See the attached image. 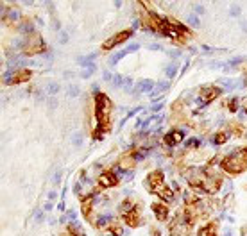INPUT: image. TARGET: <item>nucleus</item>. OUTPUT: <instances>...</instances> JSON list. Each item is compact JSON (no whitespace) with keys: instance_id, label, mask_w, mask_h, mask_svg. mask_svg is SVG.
<instances>
[{"instance_id":"40","label":"nucleus","mask_w":247,"mask_h":236,"mask_svg":"<svg viewBox=\"0 0 247 236\" xmlns=\"http://www.w3.org/2000/svg\"><path fill=\"white\" fill-rule=\"evenodd\" d=\"M50 209H52V204H50V202H47V204H45V211H50Z\"/></svg>"},{"instance_id":"30","label":"nucleus","mask_w":247,"mask_h":236,"mask_svg":"<svg viewBox=\"0 0 247 236\" xmlns=\"http://www.w3.org/2000/svg\"><path fill=\"white\" fill-rule=\"evenodd\" d=\"M229 15H231V16H240V7H238V5H233L231 11H229Z\"/></svg>"},{"instance_id":"34","label":"nucleus","mask_w":247,"mask_h":236,"mask_svg":"<svg viewBox=\"0 0 247 236\" xmlns=\"http://www.w3.org/2000/svg\"><path fill=\"white\" fill-rule=\"evenodd\" d=\"M149 50H161V45H158V43H151V45H149Z\"/></svg>"},{"instance_id":"21","label":"nucleus","mask_w":247,"mask_h":236,"mask_svg":"<svg viewBox=\"0 0 247 236\" xmlns=\"http://www.w3.org/2000/svg\"><path fill=\"white\" fill-rule=\"evenodd\" d=\"M165 90H169V82H159V84L156 86V90L152 91V95H158V93H163Z\"/></svg>"},{"instance_id":"36","label":"nucleus","mask_w":247,"mask_h":236,"mask_svg":"<svg viewBox=\"0 0 247 236\" xmlns=\"http://www.w3.org/2000/svg\"><path fill=\"white\" fill-rule=\"evenodd\" d=\"M102 77H104V80H113V75H111V72H104V74H102Z\"/></svg>"},{"instance_id":"43","label":"nucleus","mask_w":247,"mask_h":236,"mask_svg":"<svg viewBox=\"0 0 247 236\" xmlns=\"http://www.w3.org/2000/svg\"><path fill=\"white\" fill-rule=\"evenodd\" d=\"M226 236H231V231H226Z\"/></svg>"},{"instance_id":"25","label":"nucleus","mask_w":247,"mask_h":236,"mask_svg":"<svg viewBox=\"0 0 247 236\" xmlns=\"http://www.w3.org/2000/svg\"><path fill=\"white\" fill-rule=\"evenodd\" d=\"M93 72H95V64H92V66H88V68H86V70H84V72L81 74V77H82V79H88V77H90V75H92V74H93Z\"/></svg>"},{"instance_id":"22","label":"nucleus","mask_w":247,"mask_h":236,"mask_svg":"<svg viewBox=\"0 0 247 236\" xmlns=\"http://www.w3.org/2000/svg\"><path fill=\"white\" fill-rule=\"evenodd\" d=\"M228 107H229V111H233V113H235V111L238 109V98H236V97H231V98H229Z\"/></svg>"},{"instance_id":"17","label":"nucleus","mask_w":247,"mask_h":236,"mask_svg":"<svg viewBox=\"0 0 247 236\" xmlns=\"http://www.w3.org/2000/svg\"><path fill=\"white\" fill-rule=\"evenodd\" d=\"M45 90H47V93H48V95H50V97H54V95H56V93H59V90H61V86H59V84H57V82H48V84H47V88H45Z\"/></svg>"},{"instance_id":"19","label":"nucleus","mask_w":247,"mask_h":236,"mask_svg":"<svg viewBox=\"0 0 247 236\" xmlns=\"http://www.w3.org/2000/svg\"><path fill=\"white\" fill-rule=\"evenodd\" d=\"M108 231H111L113 236H122V233H124V229H122L118 224H109V225H108Z\"/></svg>"},{"instance_id":"28","label":"nucleus","mask_w":247,"mask_h":236,"mask_svg":"<svg viewBox=\"0 0 247 236\" xmlns=\"http://www.w3.org/2000/svg\"><path fill=\"white\" fill-rule=\"evenodd\" d=\"M68 95H70V97H77V95H79V88L74 86V84L68 86Z\"/></svg>"},{"instance_id":"20","label":"nucleus","mask_w":247,"mask_h":236,"mask_svg":"<svg viewBox=\"0 0 247 236\" xmlns=\"http://www.w3.org/2000/svg\"><path fill=\"white\" fill-rule=\"evenodd\" d=\"M111 82H113L115 88H124V84H125V77H122V75H118V74H116V75H113V80H111Z\"/></svg>"},{"instance_id":"41","label":"nucleus","mask_w":247,"mask_h":236,"mask_svg":"<svg viewBox=\"0 0 247 236\" xmlns=\"http://www.w3.org/2000/svg\"><path fill=\"white\" fill-rule=\"evenodd\" d=\"M54 198H56V193H54V192H50V193H48V200H54Z\"/></svg>"},{"instance_id":"33","label":"nucleus","mask_w":247,"mask_h":236,"mask_svg":"<svg viewBox=\"0 0 247 236\" xmlns=\"http://www.w3.org/2000/svg\"><path fill=\"white\" fill-rule=\"evenodd\" d=\"M59 41H61V43H68V34H66V32H61Z\"/></svg>"},{"instance_id":"14","label":"nucleus","mask_w":247,"mask_h":236,"mask_svg":"<svg viewBox=\"0 0 247 236\" xmlns=\"http://www.w3.org/2000/svg\"><path fill=\"white\" fill-rule=\"evenodd\" d=\"M199 236H217V224H215V222H209L208 225H204V227L199 231Z\"/></svg>"},{"instance_id":"10","label":"nucleus","mask_w":247,"mask_h":236,"mask_svg":"<svg viewBox=\"0 0 247 236\" xmlns=\"http://www.w3.org/2000/svg\"><path fill=\"white\" fill-rule=\"evenodd\" d=\"M122 220H124L127 225H131V227H138V225L142 224V218H140V211H138V209H133V211L124 213V215H122Z\"/></svg>"},{"instance_id":"24","label":"nucleus","mask_w":247,"mask_h":236,"mask_svg":"<svg viewBox=\"0 0 247 236\" xmlns=\"http://www.w3.org/2000/svg\"><path fill=\"white\" fill-rule=\"evenodd\" d=\"M175 72H177V64H175V63H172L170 66L167 68V77H169V79H172L174 75H175Z\"/></svg>"},{"instance_id":"15","label":"nucleus","mask_w":247,"mask_h":236,"mask_svg":"<svg viewBox=\"0 0 247 236\" xmlns=\"http://www.w3.org/2000/svg\"><path fill=\"white\" fill-rule=\"evenodd\" d=\"M95 57H97V54H88V56H84V57H79L77 59V63H79L81 66H86V68H88V66L93 64V59Z\"/></svg>"},{"instance_id":"35","label":"nucleus","mask_w":247,"mask_h":236,"mask_svg":"<svg viewBox=\"0 0 247 236\" xmlns=\"http://www.w3.org/2000/svg\"><path fill=\"white\" fill-rule=\"evenodd\" d=\"M202 50H204V54H213L217 48H211V47H206V45H204V47H202Z\"/></svg>"},{"instance_id":"5","label":"nucleus","mask_w":247,"mask_h":236,"mask_svg":"<svg viewBox=\"0 0 247 236\" xmlns=\"http://www.w3.org/2000/svg\"><path fill=\"white\" fill-rule=\"evenodd\" d=\"M131 34H133V31H131V29L122 31V32H116L113 38H109L108 41H104V43H102V50H111V48H115L116 45H120V43L127 41V39L131 38Z\"/></svg>"},{"instance_id":"38","label":"nucleus","mask_w":247,"mask_h":236,"mask_svg":"<svg viewBox=\"0 0 247 236\" xmlns=\"http://www.w3.org/2000/svg\"><path fill=\"white\" fill-rule=\"evenodd\" d=\"M57 106V100L56 98H50V107H56Z\"/></svg>"},{"instance_id":"27","label":"nucleus","mask_w":247,"mask_h":236,"mask_svg":"<svg viewBox=\"0 0 247 236\" xmlns=\"http://www.w3.org/2000/svg\"><path fill=\"white\" fill-rule=\"evenodd\" d=\"M72 143H74V145H77V147L82 143V136H81V133H75V134H74V138H72Z\"/></svg>"},{"instance_id":"9","label":"nucleus","mask_w":247,"mask_h":236,"mask_svg":"<svg viewBox=\"0 0 247 236\" xmlns=\"http://www.w3.org/2000/svg\"><path fill=\"white\" fill-rule=\"evenodd\" d=\"M183 138H185V133H183V131L172 129L170 133L163 138V141H165V145H169V147H175V145H177V143H179Z\"/></svg>"},{"instance_id":"2","label":"nucleus","mask_w":247,"mask_h":236,"mask_svg":"<svg viewBox=\"0 0 247 236\" xmlns=\"http://www.w3.org/2000/svg\"><path fill=\"white\" fill-rule=\"evenodd\" d=\"M220 166H222V170H226L228 174H233V175L242 174L247 168V147L245 149H236L235 152L222 157Z\"/></svg>"},{"instance_id":"37","label":"nucleus","mask_w":247,"mask_h":236,"mask_svg":"<svg viewBox=\"0 0 247 236\" xmlns=\"http://www.w3.org/2000/svg\"><path fill=\"white\" fill-rule=\"evenodd\" d=\"M193 9H195L197 15H202V13H204V7H202V5H193Z\"/></svg>"},{"instance_id":"29","label":"nucleus","mask_w":247,"mask_h":236,"mask_svg":"<svg viewBox=\"0 0 247 236\" xmlns=\"http://www.w3.org/2000/svg\"><path fill=\"white\" fill-rule=\"evenodd\" d=\"M61 175H63V170L59 168L56 174H54V177H52V182H54V184H59V181H61Z\"/></svg>"},{"instance_id":"1","label":"nucleus","mask_w":247,"mask_h":236,"mask_svg":"<svg viewBox=\"0 0 247 236\" xmlns=\"http://www.w3.org/2000/svg\"><path fill=\"white\" fill-rule=\"evenodd\" d=\"M95 120L97 125L93 131V138L100 139L109 131V120H111V102L100 91L95 93Z\"/></svg>"},{"instance_id":"13","label":"nucleus","mask_w":247,"mask_h":236,"mask_svg":"<svg viewBox=\"0 0 247 236\" xmlns=\"http://www.w3.org/2000/svg\"><path fill=\"white\" fill-rule=\"evenodd\" d=\"M156 193L161 197L163 200H167V202H172L175 197H174V192H172L170 188H167V186H161L159 190H156Z\"/></svg>"},{"instance_id":"18","label":"nucleus","mask_w":247,"mask_h":236,"mask_svg":"<svg viewBox=\"0 0 247 236\" xmlns=\"http://www.w3.org/2000/svg\"><path fill=\"white\" fill-rule=\"evenodd\" d=\"M127 54H129V50H127V48H125V50H122V52H116L113 57L109 59V64H111V66H115V64H116L120 59H124L125 56H127Z\"/></svg>"},{"instance_id":"31","label":"nucleus","mask_w":247,"mask_h":236,"mask_svg":"<svg viewBox=\"0 0 247 236\" xmlns=\"http://www.w3.org/2000/svg\"><path fill=\"white\" fill-rule=\"evenodd\" d=\"M131 86H133V79L125 77V84H124V88H125V90H131Z\"/></svg>"},{"instance_id":"3","label":"nucleus","mask_w":247,"mask_h":236,"mask_svg":"<svg viewBox=\"0 0 247 236\" xmlns=\"http://www.w3.org/2000/svg\"><path fill=\"white\" fill-rule=\"evenodd\" d=\"M20 47L23 48V54H25V56H32V54H43V52L47 50V45H45L43 38L39 36L38 32H34V34H29V36L23 39V41H20Z\"/></svg>"},{"instance_id":"16","label":"nucleus","mask_w":247,"mask_h":236,"mask_svg":"<svg viewBox=\"0 0 247 236\" xmlns=\"http://www.w3.org/2000/svg\"><path fill=\"white\" fill-rule=\"evenodd\" d=\"M228 139H229V134L222 131V133H217V134H215V138H213V143H215V145H222V143H226Z\"/></svg>"},{"instance_id":"39","label":"nucleus","mask_w":247,"mask_h":236,"mask_svg":"<svg viewBox=\"0 0 247 236\" xmlns=\"http://www.w3.org/2000/svg\"><path fill=\"white\" fill-rule=\"evenodd\" d=\"M36 220H38V222H41V220H43V213H36Z\"/></svg>"},{"instance_id":"26","label":"nucleus","mask_w":247,"mask_h":236,"mask_svg":"<svg viewBox=\"0 0 247 236\" xmlns=\"http://www.w3.org/2000/svg\"><path fill=\"white\" fill-rule=\"evenodd\" d=\"M244 61H245V57H244V56H238V57L229 59V61H228V64H229V66H236L238 63H244Z\"/></svg>"},{"instance_id":"11","label":"nucleus","mask_w":247,"mask_h":236,"mask_svg":"<svg viewBox=\"0 0 247 236\" xmlns=\"http://www.w3.org/2000/svg\"><path fill=\"white\" fill-rule=\"evenodd\" d=\"M154 82H152L151 79H143V80H140L136 86H134L133 93L134 95H140V93H149V91H154Z\"/></svg>"},{"instance_id":"4","label":"nucleus","mask_w":247,"mask_h":236,"mask_svg":"<svg viewBox=\"0 0 247 236\" xmlns=\"http://www.w3.org/2000/svg\"><path fill=\"white\" fill-rule=\"evenodd\" d=\"M199 91H201V93H199V98H197L199 106H206V104H209L211 100H215V98L222 93V90H219V86H215V84L202 86Z\"/></svg>"},{"instance_id":"12","label":"nucleus","mask_w":247,"mask_h":236,"mask_svg":"<svg viewBox=\"0 0 247 236\" xmlns=\"http://www.w3.org/2000/svg\"><path fill=\"white\" fill-rule=\"evenodd\" d=\"M152 213L156 215V218L159 220V222H165L167 218H169V208L165 206V204H159V202H156V204H152L151 206Z\"/></svg>"},{"instance_id":"42","label":"nucleus","mask_w":247,"mask_h":236,"mask_svg":"<svg viewBox=\"0 0 247 236\" xmlns=\"http://www.w3.org/2000/svg\"><path fill=\"white\" fill-rule=\"evenodd\" d=\"M242 29H244V32H247V23H242Z\"/></svg>"},{"instance_id":"6","label":"nucleus","mask_w":247,"mask_h":236,"mask_svg":"<svg viewBox=\"0 0 247 236\" xmlns=\"http://www.w3.org/2000/svg\"><path fill=\"white\" fill-rule=\"evenodd\" d=\"M147 179H149V181H147V186H149V190H152V192H156V190H159L161 186H165L163 172H161V170H154V172H151Z\"/></svg>"},{"instance_id":"23","label":"nucleus","mask_w":247,"mask_h":236,"mask_svg":"<svg viewBox=\"0 0 247 236\" xmlns=\"http://www.w3.org/2000/svg\"><path fill=\"white\" fill-rule=\"evenodd\" d=\"M186 23H188V25H193V27H199V25H201L199 16H195V15H190V16L186 18Z\"/></svg>"},{"instance_id":"8","label":"nucleus","mask_w":247,"mask_h":236,"mask_svg":"<svg viewBox=\"0 0 247 236\" xmlns=\"http://www.w3.org/2000/svg\"><path fill=\"white\" fill-rule=\"evenodd\" d=\"M31 75H32V72H31L29 68H20L18 72H15V74L11 75V79H9L5 84H20V82H27V80L31 79Z\"/></svg>"},{"instance_id":"32","label":"nucleus","mask_w":247,"mask_h":236,"mask_svg":"<svg viewBox=\"0 0 247 236\" xmlns=\"http://www.w3.org/2000/svg\"><path fill=\"white\" fill-rule=\"evenodd\" d=\"M186 147H199V139H188Z\"/></svg>"},{"instance_id":"7","label":"nucleus","mask_w":247,"mask_h":236,"mask_svg":"<svg viewBox=\"0 0 247 236\" xmlns=\"http://www.w3.org/2000/svg\"><path fill=\"white\" fill-rule=\"evenodd\" d=\"M118 175L115 174L113 170H108V172H104L102 175L98 177V184L102 186V188H111V186H116L118 184Z\"/></svg>"}]
</instances>
